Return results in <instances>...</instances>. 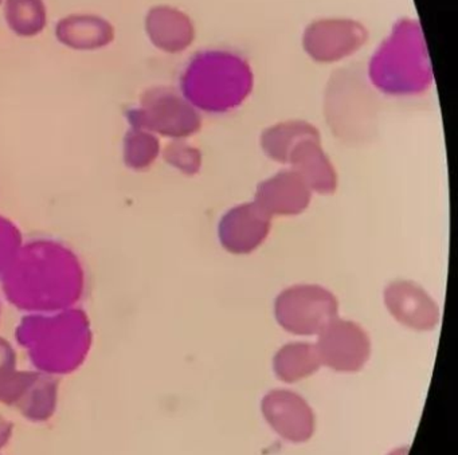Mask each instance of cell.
<instances>
[{"label":"cell","mask_w":458,"mask_h":455,"mask_svg":"<svg viewBox=\"0 0 458 455\" xmlns=\"http://www.w3.org/2000/svg\"><path fill=\"white\" fill-rule=\"evenodd\" d=\"M385 302L391 315L409 328L428 331L438 324L436 302L412 282L399 281L388 285L385 291Z\"/></svg>","instance_id":"cell-12"},{"label":"cell","mask_w":458,"mask_h":455,"mask_svg":"<svg viewBox=\"0 0 458 455\" xmlns=\"http://www.w3.org/2000/svg\"><path fill=\"white\" fill-rule=\"evenodd\" d=\"M13 426L12 422L4 419V417H0V449L6 446L9 443L10 438L13 435Z\"/></svg>","instance_id":"cell-19"},{"label":"cell","mask_w":458,"mask_h":455,"mask_svg":"<svg viewBox=\"0 0 458 455\" xmlns=\"http://www.w3.org/2000/svg\"><path fill=\"white\" fill-rule=\"evenodd\" d=\"M304 140L320 141V133L310 122H285L267 128L261 135L265 154L276 162L288 163L297 144Z\"/></svg>","instance_id":"cell-16"},{"label":"cell","mask_w":458,"mask_h":455,"mask_svg":"<svg viewBox=\"0 0 458 455\" xmlns=\"http://www.w3.org/2000/svg\"><path fill=\"white\" fill-rule=\"evenodd\" d=\"M2 13L10 33L18 38H37L49 26V9L45 0H4Z\"/></svg>","instance_id":"cell-15"},{"label":"cell","mask_w":458,"mask_h":455,"mask_svg":"<svg viewBox=\"0 0 458 455\" xmlns=\"http://www.w3.org/2000/svg\"><path fill=\"white\" fill-rule=\"evenodd\" d=\"M320 366L318 348L307 342H292L285 345L278 350L273 361L276 375L285 383L305 379L315 374Z\"/></svg>","instance_id":"cell-17"},{"label":"cell","mask_w":458,"mask_h":455,"mask_svg":"<svg viewBox=\"0 0 458 455\" xmlns=\"http://www.w3.org/2000/svg\"><path fill=\"white\" fill-rule=\"evenodd\" d=\"M58 384L31 372H6L0 376V401L17 409L31 422H47L57 409Z\"/></svg>","instance_id":"cell-5"},{"label":"cell","mask_w":458,"mask_h":455,"mask_svg":"<svg viewBox=\"0 0 458 455\" xmlns=\"http://www.w3.org/2000/svg\"><path fill=\"white\" fill-rule=\"evenodd\" d=\"M339 305L334 294L318 285H297L276 299L275 313L285 331L301 336L318 334L334 321Z\"/></svg>","instance_id":"cell-3"},{"label":"cell","mask_w":458,"mask_h":455,"mask_svg":"<svg viewBox=\"0 0 458 455\" xmlns=\"http://www.w3.org/2000/svg\"><path fill=\"white\" fill-rule=\"evenodd\" d=\"M367 73L375 89L393 97L422 95L431 87L433 69L418 21L403 18L394 25L369 58Z\"/></svg>","instance_id":"cell-2"},{"label":"cell","mask_w":458,"mask_h":455,"mask_svg":"<svg viewBox=\"0 0 458 455\" xmlns=\"http://www.w3.org/2000/svg\"><path fill=\"white\" fill-rule=\"evenodd\" d=\"M262 414L273 430L286 441L302 443L310 441L315 431V415L310 404L286 390L270 391L262 399Z\"/></svg>","instance_id":"cell-7"},{"label":"cell","mask_w":458,"mask_h":455,"mask_svg":"<svg viewBox=\"0 0 458 455\" xmlns=\"http://www.w3.org/2000/svg\"><path fill=\"white\" fill-rule=\"evenodd\" d=\"M117 30L112 21L92 13L64 15L55 26V38L61 46L79 53H96L112 46Z\"/></svg>","instance_id":"cell-10"},{"label":"cell","mask_w":458,"mask_h":455,"mask_svg":"<svg viewBox=\"0 0 458 455\" xmlns=\"http://www.w3.org/2000/svg\"><path fill=\"white\" fill-rule=\"evenodd\" d=\"M144 114L155 128L176 138L194 135L202 125L197 109L167 88H155L147 93Z\"/></svg>","instance_id":"cell-11"},{"label":"cell","mask_w":458,"mask_h":455,"mask_svg":"<svg viewBox=\"0 0 458 455\" xmlns=\"http://www.w3.org/2000/svg\"><path fill=\"white\" fill-rule=\"evenodd\" d=\"M170 160L189 175L197 173L200 170V165H202L200 152L192 148V147L186 146V144H178V146L171 148Z\"/></svg>","instance_id":"cell-18"},{"label":"cell","mask_w":458,"mask_h":455,"mask_svg":"<svg viewBox=\"0 0 458 455\" xmlns=\"http://www.w3.org/2000/svg\"><path fill=\"white\" fill-rule=\"evenodd\" d=\"M369 30L348 18H326L310 23L302 34V49L318 63H335L363 49Z\"/></svg>","instance_id":"cell-4"},{"label":"cell","mask_w":458,"mask_h":455,"mask_svg":"<svg viewBox=\"0 0 458 455\" xmlns=\"http://www.w3.org/2000/svg\"><path fill=\"white\" fill-rule=\"evenodd\" d=\"M149 44L165 55H182L194 44L197 29L191 17L171 4H155L144 15Z\"/></svg>","instance_id":"cell-8"},{"label":"cell","mask_w":458,"mask_h":455,"mask_svg":"<svg viewBox=\"0 0 458 455\" xmlns=\"http://www.w3.org/2000/svg\"><path fill=\"white\" fill-rule=\"evenodd\" d=\"M292 171L305 181L310 191L334 194L337 186L336 171L324 154L320 141L304 140L297 144L289 156Z\"/></svg>","instance_id":"cell-14"},{"label":"cell","mask_w":458,"mask_h":455,"mask_svg":"<svg viewBox=\"0 0 458 455\" xmlns=\"http://www.w3.org/2000/svg\"><path fill=\"white\" fill-rule=\"evenodd\" d=\"M272 229V216L256 202L230 210L219 223V240L233 254H249L262 245Z\"/></svg>","instance_id":"cell-9"},{"label":"cell","mask_w":458,"mask_h":455,"mask_svg":"<svg viewBox=\"0 0 458 455\" xmlns=\"http://www.w3.org/2000/svg\"><path fill=\"white\" fill-rule=\"evenodd\" d=\"M4 0H0V7H2V4H4Z\"/></svg>","instance_id":"cell-20"},{"label":"cell","mask_w":458,"mask_h":455,"mask_svg":"<svg viewBox=\"0 0 458 455\" xmlns=\"http://www.w3.org/2000/svg\"><path fill=\"white\" fill-rule=\"evenodd\" d=\"M316 348L324 366L339 372H356L369 360L371 342L358 324L335 318L318 333Z\"/></svg>","instance_id":"cell-6"},{"label":"cell","mask_w":458,"mask_h":455,"mask_svg":"<svg viewBox=\"0 0 458 455\" xmlns=\"http://www.w3.org/2000/svg\"><path fill=\"white\" fill-rule=\"evenodd\" d=\"M181 87L183 97L197 111L229 114L253 92V69L245 57L233 50H202L184 68Z\"/></svg>","instance_id":"cell-1"},{"label":"cell","mask_w":458,"mask_h":455,"mask_svg":"<svg viewBox=\"0 0 458 455\" xmlns=\"http://www.w3.org/2000/svg\"><path fill=\"white\" fill-rule=\"evenodd\" d=\"M310 187L293 171H281L259 184L254 202L273 215H299L310 202Z\"/></svg>","instance_id":"cell-13"}]
</instances>
